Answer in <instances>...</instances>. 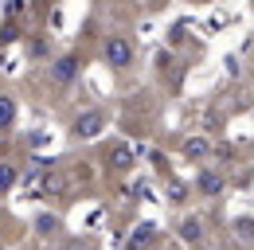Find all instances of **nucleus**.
<instances>
[{"label": "nucleus", "instance_id": "obj_2", "mask_svg": "<svg viewBox=\"0 0 254 250\" xmlns=\"http://www.w3.org/2000/svg\"><path fill=\"white\" fill-rule=\"evenodd\" d=\"M98 129H102V114H82L74 122V137H94Z\"/></svg>", "mask_w": 254, "mask_h": 250}, {"label": "nucleus", "instance_id": "obj_4", "mask_svg": "<svg viewBox=\"0 0 254 250\" xmlns=\"http://www.w3.org/2000/svg\"><path fill=\"white\" fill-rule=\"evenodd\" d=\"M199 191H203V195H219V191H223V176H215V172H199Z\"/></svg>", "mask_w": 254, "mask_h": 250}, {"label": "nucleus", "instance_id": "obj_5", "mask_svg": "<svg viewBox=\"0 0 254 250\" xmlns=\"http://www.w3.org/2000/svg\"><path fill=\"white\" fill-rule=\"evenodd\" d=\"M74 74H78V59H70V55H66V59L55 62V78H59V82H70Z\"/></svg>", "mask_w": 254, "mask_h": 250}, {"label": "nucleus", "instance_id": "obj_11", "mask_svg": "<svg viewBox=\"0 0 254 250\" xmlns=\"http://www.w3.org/2000/svg\"><path fill=\"white\" fill-rule=\"evenodd\" d=\"M184 149H188V156H199V153H207V141H199V137H195V141H188Z\"/></svg>", "mask_w": 254, "mask_h": 250}, {"label": "nucleus", "instance_id": "obj_1", "mask_svg": "<svg viewBox=\"0 0 254 250\" xmlns=\"http://www.w3.org/2000/svg\"><path fill=\"white\" fill-rule=\"evenodd\" d=\"M106 59L114 62V66H129L133 62V47H129L126 39H110L106 43Z\"/></svg>", "mask_w": 254, "mask_h": 250}, {"label": "nucleus", "instance_id": "obj_7", "mask_svg": "<svg viewBox=\"0 0 254 250\" xmlns=\"http://www.w3.org/2000/svg\"><path fill=\"white\" fill-rule=\"evenodd\" d=\"M12 118H16V102L0 94V129H8V125H12Z\"/></svg>", "mask_w": 254, "mask_h": 250}, {"label": "nucleus", "instance_id": "obj_6", "mask_svg": "<svg viewBox=\"0 0 254 250\" xmlns=\"http://www.w3.org/2000/svg\"><path fill=\"white\" fill-rule=\"evenodd\" d=\"M16 176H20V172H16V164H0V195L16 188Z\"/></svg>", "mask_w": 254, "mask_h": 250}, {"label": "nucleus", "instance_id": "obj_9", "mask_svg": "<svg viewBox=\"0 0 254 250\" xmlns=\"http://www.w3.org/2000/svg\"><path fill=\"white\" fill-rule=\"evenodd\" d=\"M153 239V227H141V231H133V239H129V250H137V247H145Z\"/></svg>", "mask_w": 254, "mask_h": 250}, {"label": "nucleus", "instance_id": "obj_3", "mask_svg": "<svg viewBox=\"0 0 254 250\" xmlns=\"http://www.w3.org/2000/svg\"><path fill=\"white\" fill-rule=\"evenodd\" d=\"M180 239H184V243H199V239H203V223L195 215L180 219Z\"/></svg>", "mask_w": 254, "mask_h": 250}, {"label": "nucleus", "instance_id": "obj_10", "mask_svg": "<svg viewBox=\"0 0 254 250\" xmlns=\"http://www.w3.org/2000/svg\"><path fill=\"white\" fill-rule=\"evenodd\" d=\"M235 231H239L243 239H254V223H251V219H239V223H235Z\"/></svg>", "mask_w": 254, "mask_h": 250}, {"label": "nucleus", "instance_id": "obj_8", "mask_svg": "<svg viewBox=\"0 0 254 250\" xmlns=\"http://www.w3.org/2000/svg\"><path fill=\"white\" fill-rule=\"evenodd\" d=\"M35 231H39V235H55V231H59V215H39L35 219Z\"/></svg>", "mask_w": 254, "mask_h": 250}]
</instances>
